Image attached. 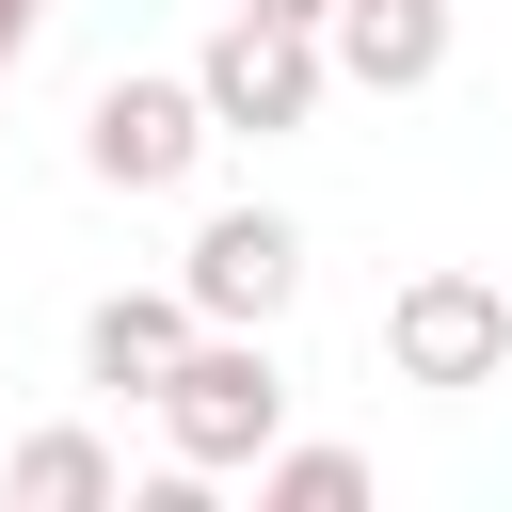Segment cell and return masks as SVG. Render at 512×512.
Wrapping results in <instances>:
<instances>
[{
	"mask_svg": "<svg viewBox=\"0 0 512 512\" xmlns=\"http://www.w3.org/2000/svg\"><path fill=\"white\" fill-rule=\"evenodd\" d=\"M288 432V368H272V320H208L176 368H160V448L192 480H256V448Z\"/></svg>",
	"mask_w": 512,
	"mask_h": 512,
	"instance_id": "cell-1",
	"label": "cell"
},
{
	"mask_svg": "<svg viewBox=\"0 0 512 512\" xmlns=\"http://www.w3.org/2000/svg\"><path fill=\"white\" fill-rule=\"evenodd\" d=\"M208 144H224V112H208L192 64H112V80L80 96V176H96V192H192Z\"/></svg>",
	"mask_w": 512,
	"mask_h": 512,
	"instance_id": "cell-2",
	"label": "cell"
},
{
	"mask_svg": "<svg viewBox=\"0 0 512 512\" xmlns=\"http://www.w3.org/2000/svg\"><path fill=\"white\" fill-rule=\"evenodd\" d=\"M192 80H208L224 144H272V128H320V96H336V32H320V16H256V0H224V32L192 48Z\"/></svg>",
	"mask_w": 512,
	"mask_h": 512,
	"instance_id": "cell-3",
	"label": "cell"
},
{
	"mask_svg": "<svg viewBox=\"0 0 512 512\" xmlns=\"http://www.w3.org/2000/svg\"><path fill=\"white\" fill-rule=\"evenodd\" d=\"M384 368L432 384V400L496 384V368H512V288H496V272H416V288L384 304Z\"/></svg>",
	"mask_w": 512,
	"mask_h": 512,
	"instance_id": "cell-4",
	"label": "cell"
},
{
	"mask_svg": "<svg viewBox=\"0 0 512 512\" xmlns=\"http://www.w3.org/2000/svg\"><path fill=\"white\" fill-rule=\"evenodd\" d=\"M176 288H192L208 320H288V288H304V224H288V208H208L192 256H176Z\"/></svg>",
	"mask_w": 512,
	"mask_h": 512,
	"instance_id": "cell-5",
	"label": "cell"
},
{
	"mask_svg": "<svg viewBox=\"0 0 512 512\" xmlns=\"http://www.w3.org/2000/svg\"><path fill=\"white\" fill-rule=\"evenodd\" d=\"M208 336V304L192 288H96L80 304V384H112V400H160V368Z\"/></svg>",
	"mask_w": 512,
	"mask_h": 512,
	"instance_id": "cell-6",
	"label": "cell"
},
{
	"mask_svg": "<svg viewBox=\"0 0 512 512\" xmlns=\"http://www.w3.org/2000/svg\"><path fill=\"white\" fill-rule=\"evenodd\" d=\"M336 80H368V96L448 80V0H336Z\"/></svg>",
	"mask_w": 512,
	"mask_h": 512,
	"instance_id": "cell-7",
	"label": "cell"
},
{
	"mask_svg": "<svg viewBox=\"0 0 512 512\" xmlns=\"http://www.w3.org/2000/svg\"><path fill=\"white\" fill-rule=\"evenodd\" d=\"M0 496H16V512H112V496H128V464H112V432L48 416V432H16V448H0Z\"/></svg>",
	"mask_w": 512,
	"mask_h": 512,
	"instance_id": "cell-8",
	"label": "cell"
},
{
	"mask_svg": "<svg viewBox=\"0 0 512 512\" xmlns=\"http://www.w3.org/2000/svg\"><path fill=\"white\" fill-rule=\"evenodd\" d=\"M352 496H368V448H288V432L256 448V512H352Z\"/></svg>",
	"mask_w": 512,
	"mask_h": 512,
	"instance_id": "cell-9",
	"label": "cell"
},
{
	"mask_svg": "<svg viewBox=\"0 0 512 512\" xmlns=\"http://www.w3.org/2000/svg\"><path fill=\"white\" fill-rule=\"evenodd\" d=\"M32 32H48V0H0V64H16V48H32Z\"/></svg>",
	"mask_w": 512,
	"mask_h": 512,
	"instance_id": "cell-10",
	"label": "cell"
},
{
	"mask_svg": "<svg viewBox=\"0 0 512 512\" xmlns=\"http://www.w3.org/2000/svg\"><path fill=\"white\" fill-rule=\"evenodd\" d=\"M256 16H320V32H336V0H256Z\"/></svg>",
	"mask_w": 512,
	"mask_h": 512,
	"instance_id": "cell-11",
	"label": "cell"
},
{
	"mask_svg": "<svg viewBox=\"0 0 512 512\" xmlns=\"http://www.w3.org/2000/svg\"><path fill=\"white\" fill-rule=\"evenodd\" d=\"M0 80H16V64H0Z\"/></svg>",
	"mask_w": 512,
	"mask_h": 512,
	"instance_id": "cell-12",
	"label": "cell"
}]
</instances>
